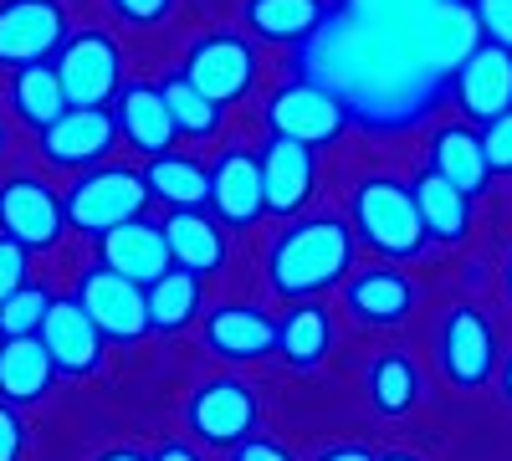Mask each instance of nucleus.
<instances>
[{"instance_id": "f257e3e1", "label": "nucleus", "mask_w": 512, "mask_h": 461, "mask_svg": "<svg viewBox=\"0 0 512 461\" xmlns=\"http://www.w3.org/2000/svg\"><path fill=\"white\" fill-rule=\"evenodd\" d=\"M303 77L328 88L349 108V118L374 134H400L420 123L446 88V77L431 72V62L420 57L415 26L369 21L354 11L328 16L308 36Z\"/></svg>"}, {"instance_id": "f03ea898", "label": "nucleus", "mask_w": 512, "mask_h": 461, "mask_svg": "<svg viewBox=\"0 0 512 461\" xmlns=\"http://www.w3.org/2000/svg\"><path fill=\"white\" fill-rule=\"evenodd\" d=\"M349 267H354V236L333 216L292 221L267 251V277L282 298H318L333 282H344Z\"/></svg>"}, {"instance_id": "7ed1b4c3", "label": "nucleus", "mask_w": 512, "mask_h": 461, "mask_svg": "<svg viewBox=\"0 0 512 461\" xmlns=\"http://www.w3.org/2000/svg\"><path fill=\"white\" fill-rule=\"evenodd\" d=\"M354 231L364 236V246H374L390 262L420 257V246L431 241L420 226L410 185H400L390 175H364L354 185Z\"/></svg>"}, {"instance_id": "20e7f679", "label": "nucleus", "mask_w": 512, "mask_h": 461, "mask_svg": "<svg viewBox=\"0 0 512 461\" xmlns=\"http://www.w3.org/2000/svg\"><path fill=\"white\" fill-rule=\"evenodd\" d=\"M149 205V180L144 170H128V164H93V170H82L62 200L67 211V226L82 231V236H103L123 221L144 216Z\"/></svg>"}, {"instance_id": "39448f33", "label": "nucleus", "mask_w": 512, "mask_h": 461, "mask_svg": "<svg viewBox=\"0 0 512 461\" xmlns=\"http://www.w3.org/2000/svg\"><path fill=\"white\" fill-rule=\"evenodd\" d=\"M52 67H57L67 108H108L123 93V52L103 26L72 31Z\"/></svg>"}, {"instance_id": "423d86ee", "label": "nucleus", "mask_w": 512, "mask_h": 461, "mask_svg": "<svg viewBox=\"0 0 512 461\" xmlns=\"http://www.w3.org/2000/svg\"><path fill=\"white\" fill-rule=\"evenodd\" d=\"M180 72L216 108H231V103H241L256 88V47L246 36H236V31H210L185 52Z\"/></svg>"}, {"instance_id": "0eeeda50", "label": "nucleus", "mask_w": 512, "mask_h": 461, "mask_svg": "<svg viewBox=\"0 0 512 461\" xmlns=\"http://www.w3.org/2000/svg\"><path fill=\"white\" fill-rule=\"evenodd\" d=\"M72 36L62 0H0V67H31L62 52Z\"/></svg>"}, {"instance_id": "6e6552de", "label": "nucleus", "mask_w": 512, "mask_h": 461, "mask_svg": "<svg viewBox=\"0 0 512 461\" xmlns=\"http://www.w3.org/2000/svg\"><path fill=\"white\" fill-rule=\"evenodd\" d=\"M267 123H272V134L318 149V144H333L349 129V108L328 88H318L313 77H292L267 98Z\"/></svg>"}, {"instance_id": "1a4fd4ad", "label": "nucleus", "mask_w": 512, "mask_h": 461, "mask_svg": "<svg viewBox=\"0 0 512 461\" xmlns=\"http://www.w3.org/2000/svg\"><path fill=\"white\" fill-rule=\"evenodd\" d=\"M62 226H67V211L47 180H36V175L0 180V236L21 241L26 251H47L57 246Z\"/></svg>"}, {"instance_id": "9d476101", "label": "nucleus", "mask_w": 512, "mask_h": 461, "mask_svg": "<svg viewBox=\"0 0 512 461\" xmlns=\"http://www.w3.org/2000/svg\"><path fill=\"white\" fill-rule=\"evenodd\" d=\"M77 303H82V313L98 323L103 339L134 344L139 333H149L144 287H139V282H128V277H118V272H108L103 262L77 277Z\"/></svg>"}, {"instance_id": "9b49d317", "label": "nucleus", "mask_w": 512, "mask_h": 461, "mask_svg": "<svg viewBox=\"0 0 512 461\" xmlns=\"http://www.w3.org/2000/svg\"><path fill=\"white\" fill-rule=\"evenodd\" d=\"M118 144V123L113 108H67L52 129H41V159L52 170H93V164H108Z\"/></svg>"}, {"instance_id": "f8f14e48", "label": "nucleus", "mask_w": 512, "mask_h": 461, "mask_svg": "<svg viewBox=\"0 0 512 461\" xmlns=\"http://www.w3.org/2000/svg\"><path fill=\"white\" fill-rule=\"evenodd\" d=\"M441 369L456 390H477L497 374V328L482 308H451L441 323Z\"/></svg>"}, {"instance_id": "ddd939ff", "label": "nucleus", "mask_w": 512, "mask_h": 461, "mask_svg": "<svg viewBox=\"0 0 512 461\" xmlns=\"http://www.w3.org/2000/svg\"><path fill=\"white\" fill-rule=\"evenodd\" d=\"M451 98L472 123L502 118L512 108V52L482 41V47L451 72Z\"/></svg>"}, {"instance_id": "4468645a", "label": "nucleus", "mask_w": 512, "mask_h": 461, "mask_svg": "<svg viewBox=\"0 0 512 461\" xmlns=\"http://www.w3.org/2000/svg\"><path fill=\"white\" fill-rule=\"evenodd\" d=\"M185 421L205 446H241L256 431V400L241 380H205L185 405Z\"/></svg>"}, {"instance_id": "2eb2a0df", "label": "nucleus", "mask_w": 512, "mask_h": 461, "mask_svg": "<svg viewBox=\"0 0 512 461\" xmlns=\"http://www.w3.org/2000/svg\"><path fill=\"white\" fill-rule=\"evenodd\" d=\"M318 185V159L308 144L272 134L262 144V190H267V216H297L313 200Z\"/></svg>"}, {"instance_id": "dca6fc26", "label": "nucleus", "mask_w": 512, "mask_h": 461, "mask_svg": "<svg viewBox=\"0 0 512 461\" xmlns=\"http://www.w3.org/2000/svg\"><path fill=\"white\" fill-rule=\"evenodd\" d=\"M415 41H420V57L431 62V72L451 77L482 47V26H477L472 0H436V6L425 11V21L415 26Z\"/></svg>"}, {"instance_id": "f3484780", "label": "nucleus", "mask_w": 512, "mask_h": 461, "mask_svg": "<svg viewBox=\"0 0 512 461\" xmlns=\"http://www.w3.org/2000/svg\"><path fill=\"white\" fill-rule=\"evenodd\" d=\"M41 344H47L52 364L62 380H82V374H93L103 364V333L98 323L82 313L77 298H57L47 323H41Z\"/></svg>"}, {"instance_id": "a211bd4d", "label": "nucleus", "mask_w": 512, "mask_h": 461, "mask_svg": "<svg viewBox=\"0 0 512 461\" xmlns=\"http://www.w3.org/2000/svg\"><path fill=\"white\" fill-rule=\"evenodd\" d=\"M98 251H103V267H108V272L139 282V287L159 282L169 267H175V257H169V241H164V226H154V221H144V216L103 231V236H98Z\"/></svg>"}, {"instance_id": "6ab92c4d", "label": "nucleus", "mask_w": 512, "mask_h": 461, "mask_svg": "<svg viewBox=\"0 0 512 461\" xmlns=\"http://www.w3.org/2000/svg\"><path fill=\"white\" fill-rule=\"evenodd\" d=\"M113 123H118V139H128L144 159L169 154L180 139L175 118H169V103H164V88H154V82H123V93L113 98Z\"/></svg>"}, {"instance_id": "aec40b11", "label": "nucleus", "mask_w": 512, "mask_h": 461, "mask_svg": "<svg viewBox=\"0 0 512 461\" xmlns=\"http://www.w3.org/2000/svg\"><path fill=\"white\" fill-rule=\"evenodd\" d=\"M210 205L226 226H251L267 211V190H262V154L246 149H221V159L210 164Z\"/></svg>"}, {"instance_id": "412c9836", "label": "nucleus", "mask_w": 512, "mask_h": 461, "mask_svg": "<svg viewBox=\"0 0 512 461\" xmlns=\"http://www.w3.org/2000/svg\"><path fill=\"white\" fill-rule=\"evenodd\" d=\"M205 344H210V354L236 359V364L267 359L277 349V318L267 308H251V303H221L205 318Z\"/></svg>"}, {"instance_id": "4be33fe9", "label": "nucleus", "mask_w": 512, "mask_h": 461, "mask_svg": "<svg viewBox=\"0 0 512 461\" xmlns=\"http://www.w3.org/2000/svg\"><path fill=\"white\" fill-rule=\"evenodd\" d=\"M57 364L41 344V333H26V339H0V400L6 405H36L52 390Z\"/></svg>"}, {"instance_id": "5701e85b", "label": "nucleus", "mask_w": 512, "mask_h": 461, "mask_svg": "<svg viewBox=\"0 0 512 461\" xmlns=\"http://www.w3.org/2000/svg\"><path fill=\"white\" fill-rule=\"evenodd\" d=\"M415 308V282L395 267H369L359 277H349V313L359 323H374V328H390V323H405Z\"/></svg>"}, {"instance_id": "b1692460", "label": "nucleus", "mask_w": 512, "mask_h": 461, "mask_svg": "<svg viewBox=\"0 0 512 461\" xmlns=\"http://www.w3.org/2000/svg\"><path fill=\"white\" fill-rule=\"evenodd\" d=\"M431 170L446 175L456 190L466 195H482L492 180V164H487V144L482 134H472L466 123H441L431 134Z\"/></svg>"}, {"instance_id": "393cba45", "label": "nucleus", "mask_w": 512, "mask_h": 461, "mask_svg": "<svg viewBox=\"0 0 512 461\" xmlns=\"http://www.w3.org/2000/svg\"><path fill=\"white\" fill-rule=\"evenodd\" d=\"M410 195H415L420 226H425V236H431V241H461L466 236V226H472V195L456 190L446 175H436L431 164L415 175Z\"/></svg>"}, {"instance_id": "a878e982", "label": "nucleus", "mask_w": 512, "mask_h": 461, "mask_svg": "<svg viewBox=\"0 0 512 461\" xmlns=\"http://www.w3.org/2000/svg\"><path fill=\"white\" fill-rule=\"evenodd\" d=\"M164 241H169V257H175L180 272L210 277V272L226 262V231L210 221L205 211H169Z\"/></svg>"}, {"instance_id": "bb28decb", "label": "nucleus", "mask_w": 512, "mask_h": 461, "mask_svg": "<svg viewBox=\"0 0 512 461\" xmlns=\"http://www.w3.org/2000/svg\"><path fill=\"white\" fill-rule=\"evenodd\" d=\"M251 36H262V41H308L323 21H328V6L323 0H246L241 6Z\"/></svg>"}, {"instance_id": "cd10ccee", "label": "nucleus", "mask_w": 512, "mask_h": 461, "mask_svg": "<svg viewBox=\"0 0 512 461\" xmlns=\"http://www.w3.org/2000/svg\"><path fill=\"white\" fill-rule=\"evenodd\" d=\"M144 180H149V195L169 200V211H200L210 205V170L190 154H159L144 164Z\"/></svg>"}, {"instance_id": "c85d7f7f", "label": "nucleus", "mask_w": 512, "mask_h": 461, "mask_svg": "<svg viewBox=\"0 0 512 461\" xmlns=\"http://www.w3.org/2000/svg\"><path fill=\"white\" fill-rule=\"evenodd\" d=\"M11 113L26 123V129H52V123L67 113V98H62V82H57V67L52 62H31L11 77Z\"/></svg>"}, {"instance_id": "c756f323", "label": "nucleus", "mask_w": 512, "mask_h": 461, "mask_svg": "<svg viewBox=\"0 0 512 461\" xmlns=\"http://www.w3.org/2000/svg\"><path fill=\"white\" fill-rule=\"evenodd\" d=\"M333 349V323L318 303H297L282 323H277V354L292 369H318Z\"/></svg>"}, {"instance_id": "7c9ffc66", "label": "nucleus", "mask_w": 512, "mask_h": 461, "mask_svg": "<svg viewBox=\"0 0 512 461\" xmlns=\"http://www.w3.org/2000/svg\"><path fill=\"white\" fill-rule=\"evenodd\" d=\"M144 303H149V328L159 333H180L200 318V277L169 267L159 282L144 287Z\"/></svg>"}, {"instance_id": "2f4dec72", "label": "nucleus", "mask_w": 512, "mask_h": 461, "mask_svg": "<svg viewBox=\"0 0 512 461\" xmlns=\"http://www.w3.org/2000/svg\"><path fill=\"white\" fill-rule=\"evenodd\" d=\"M420 400V369L405 354H379L369 364V405L379 415H405Z\"/></svg>"}, {"instance_id": "473e14b6", "label": "nucleus", "mask_w": 512, "mask_h": 461, "mask_svg": "<svg viewBox=\"0 0 512 461\" xmlns=\"http://www.w3.org/2000/svg\"><path fill=\"white\" fill-rule=\"evenodd\" d=\"M159 88H164V103H169V118H175L180 139H210V134L221 129V113H226V108L210 103L185 72H169Z\"/></svg>"}, {"instance_id": "72a5a7b5", "label": "nucleus", "mask_w": 512, "mask_h": 461, "mask_svg": "<svg viewBox=\"0 0 512 461\" xmlns=\"http://www.w3.org/2000/svg\"><path fill=\"white\" fill-rule=\"evenodd\" d=\"M52 303L57 298H52L47 287H36V282H26L21 292H11V298L0 303V339H26V333H41Z\"/></svg>"}, {"instance_id": "f704fd0d", "label": "nucleus", "mask_w": 512, "mask_h": 461, "mask_svg": "<svg viewBox=\"0 0 512 461\" xmlns=\"http://www.w3.org/2000/svg\"><path fill=\"white\" fill-rule=\"evenodd\" d=\"M472 11H477V26L492 47L512 52V0H472Z\"/></svg>"}, {"instance_id": "c9c22d12", "label": "nucleus", "mask_w": 512, "mask_h": 461, "mask_svg": "<svg viewBox=\"0 0 512 461\" xmlns=\"http://www.w3.org/2000/svg\"><path fill=\"white\" fill-rule=\"evenodd\" d=\"M26 272H31V251L11 236H0V303L26 287Z\"/></svg>"}, {"instance_id": "e433bc0d", "label": "nucleus", "mask_w": 512, "mask_h": 461, "mask_svg": "<svg viewBox=\"0 0 512 461\" xmlns=\"http://www.w3.org/2000/svg\"><path fill=\"white\" fill-rule=\"evenodd\" d=\"M482 144H487V164H492V175H512V108H507L502 118H492V123H487Z\"/></svg>"}, {"instance_id": "4c0bfd02", "label": "nucleus", "mask_w": 512, "mask_h": 461, "mask_svg": "<svg viewBox=\"0 0 512 461\" xmlns=\"http://www.w3.org/2000/svg\"><path fill=\"white\" fill-rule=\"evenodd\" d=\"M108 11L128 26H159L169 11H175V0H108Z\"/></svg>"}, {"instance_id": "58836bf2", "label": "nucleus", "mask_w": 512, "mask_h": 461, "mask_svg": "<svg viewBox=\"0 0 512 461\" xmlns=\"http://www.w3.org/2000/svg\"><path fill=\"white\" fill-rule=\"evenodd\" d=\"M26 456V421L21 410L0 400V461H21Z\"/></svg>"}, {"instance_id": "ea45409f", "label": "nucleus", "mask_w": 512, "mask_h": 461, "mask_svg": "<svg viewBox=\"0 0 512 461\" xmlns=\"http://www.w3.org/2000/svg\"><path fill=\"white\" fill-rule=\"evenodd\" d=\"M231 461H297V456H292L282 441H272V436H246Z\"/></svg>"}, {"instance_id": "a19ab883", "label": "nucleus", "mask_w": 512, "mask_h": 461, "mask_svg": "<svg viewBox=\"0 0 512 461\" xmlns=\"http://www.w3.org/2000/svg\"><path fill=\"white\" fill-rule=\"evenodd\" d=\"M154 461H200V451H195V446H185V441H169V446H159V451H154Z\"/></svg>"}, {"instance_id": "79ce46f5", "label": "nucleus", "mask_w": 512, "mask_h": 461, "mask_svg": "<svg viewBox=\"0 0 512 461\" xmlns=\"http://www.w3.org/2000/svg\"><path fill=\"white\" fill-rule=\"evenodd\" d=\"M318 461H374L364 446H333V451H323Z\"/></svg>"}, {"instance_id": "37998d69", "label": "nucleus", "mask_w": 512, "mask_h": 461, "mask_svg": "<svg viewBox=\"0 0 512 461\" xmlns=\"http://www.w3.org/2000/svg\"><path fill=\"white\" fill-rule=\"evenodd\" d=\"M98 461H154V456H144V451H128V446H118V451H103Z\"/></svg>"}, {"instance_id": "c03bdc74", "label": "nucleus", "mask_w": 512, "mask_h": 461, "mask_svg": "<svg viewBox=\"0 0 512 461\" xmlns=\"http://www.w3.org/2000/svg\"><path fill=\"white\" fill-rule=\"evenodd\" d=\"M502 395H507V400H512V359H507V364H502Z\"/></svg>"}, {"instance_id": "a18cd8bd", "label": "nucleus", "mask_w": 512, "mask_h": 461, "mask_svg": "<svg viewBox=\"0 0 512 461\" xmlns=\"http://www.w3.org/2000/svg\"><path fill=\"white\" fill-rule=\"evenodd\" d=\"M379 461H420V456H410V451H390V456H379Z\"/></svg>"}, {"instance_id": "49530a36", "label": "nucleus", "mask_w": 512, "mask_h": 461, "mask_svg": "<svg viewBox=\"0 0 512 461\" xmlns=\"http://www.w3.org/2000/svg\"><path fill=\"white\" fill-rule=\"evenodd\" d=\"M0 159H6V118H0Z\"/></svg>"}, {"instance_id": "de8ad7c7", "label": "nucleus", "mask_w": 512, "mask_h": 461, "mask_svg": "<svg viewBox=\"0 0 512 461\" xmlns=\"http://www.w3.org/2000/svg\"><path fill=\"white\" fill-rule=\"evenodd\" d=\"M507 298H512V257H507Z\"/></svg>"}]
</instances>
